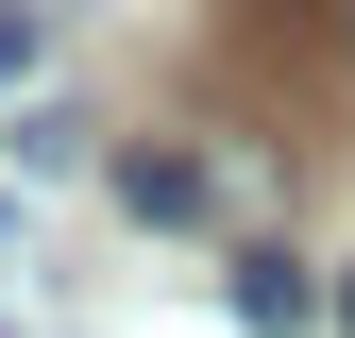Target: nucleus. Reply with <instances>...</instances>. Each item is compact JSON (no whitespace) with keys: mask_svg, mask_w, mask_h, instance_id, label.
<instances>
[{"mask_svg":"<svg viewBox=\"0 0 355 338\" xmlns=\"http://www.w3.org/2000/svg\"><path fill=\"white\" fill-rule=\"evenodd\" d=\"M220 305H237L254 338H304V321H322V287H304V254L271 237V254H237V287H220Z\"/></svg>","mask_w":355,"mask_h":338,"instance_id":"f257e3e1","label":"nucleus"},{"mask_svg":"<svg viewBox=\"0 0 355 338\" xmlns=\"http://www.w3.org/2000/svg\"><path fill=\"white\" fill-rule=\"evenodd\" d=\"M119 203H136V220H203L220 169H203V152H119Z\"/></svg>","mask_w":355,"mask_h":338,"instance_id":"f03ea898","label":"nucleus"},{"mask_svg":"<svg viewBox=\"0 0 355 338\" xmlns=\"http://www.w3.org/2000/svg\"><path fill=\"white\" fill-rule=\"evenodd\" d=\"M34 68V0H0V84H17Z\"/></svg>","mask_w":355,"mask_h":338,"instance_id":"7ed1b4c3","label":"nucleus"},{"mask_svg":"<svg viewBox=\"0 0 355 338\" xmlns=\"http://www.w3.org/2000/svg\"><path fill=\"white\" fill-rule=\"evenodd\" d=\"M338 338H355V287H338Z\"/></svg>","mask_w":355,"mask_h":338,"instance_id":"20e7f679","label":"nucleus"}]
</instances>
